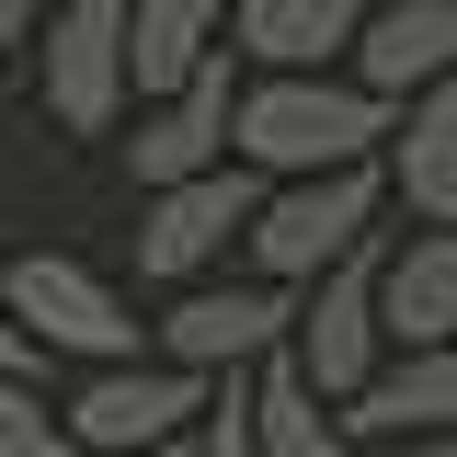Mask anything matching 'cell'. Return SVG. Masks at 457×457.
I'll return each mask as SVG.
<instances>
[{"mask_svg": "<svg viewBox=\"0 0 457 457\" xmlns=\"http://www.w3.org/2000/svg\"><path fill=\"white\" fill-rule=\"evenodd\" d=\"M389 92L366 80H320V69H263L240 104H228V149L252 171H343V161H378L389 149Z\"/></svg>", "mask_w": 457, "mask_h": 457, "instance_id": "6da1fadb", "label": "cell"}, {"mask_svg": "<svg viewBox=\"0 0 457 457\" xmlns=\"http://www.w3.org/2000/svg\"><path fill=\"white\" fill-rule=\"evenodd\" d=\"M366 228H378V171L343 161V171H297L286 195H263L240 240L263 252V275H275V286H309L320 263H343Z\"/></svg>", "mask_w": 457, "mask_h": 457, "instance_id": "7a4b0ae2", "label": "cell"}, {"mask_svg": "<svg viewBox=\"0 0 457 457\" xmlns=\"http://www.w3.org/2000/svg\"><path fill=\"white\" fill-rule=\"evenodd\" d=\"M0 309L46 343V354H92V366H126V354H137L126 297H114L92 263H69V252H23V263L0 275Z\"/></svg>", "mask_w": 457, "mask_h": 457, "instance_id": "3957f363", "label": "cell"}, {"mask_svg": "<svg viewBox=\"0 0 457 457\" xmlns=\"http://www.w3.org/2000/svg\"><path fill=\"white\" fill-rule=\"evenodd\" d=\"M378 263H389V252H378V228H366L343 263L309 275L320 297L286 320V332H297V378H309L320 400H354L366 378H378Z\"/></svg>", "mask_w": 457, "mask_h": 457, "instance_id": "277c9868", "label": "cell"}, {"mask_svg": "<svg viewBox=\"0 0 457 457\" xmlns=\"http://www.w3.org/2000/svg\"><path fill=\"white\" fill-rule=\"evenodd\" d=\"M126 12L137 0H69L46 23V114L69 137H104L126 114Z\"/></svg>", "mask_w": 457, "mask_h": 457, "instance_id": "5b68a950", "label": "cell"}, {"mask_svg": "<svg viewBox=\"0 0 457 457\" xmlns=\"http://www.w3.org/2000/svg\"><path fill=\"white\" fill-rule=\"evenodd\" d=\"M206 400H218V389H206L195 366H104V378L69 400L57 423L104 457V446H161V435H195V411H206Z\"/></svg>", "mask_w": 457, "mask_h": 457, "instance_id": "8992f818", "label": "cell"}, {"mask_svg": "<svg viewBox=\"0 0 457 457\" xmlns=\"http://www.w3.org/2000/svg\"><path fill=\"white\" fill-rule=\"evenodd\" d=\"M263 183L252 161H218V171H183L149 195V228H137V275H195L206 252H228V228H252Z\"/></svg>", "mask_w": 457, "mask_h": 457, "instance_id": "52a82bcc", "label": "cell"}, {"mask_svg": "<svg viewBox=\"0 0 457 457\" xmlns=\"http://www.w3.org/2000/svg\"><path fill=\"white\" fill-rule=\"evenodd\" d=\"M228 104H240V80H228V57H206L195 80H171V92H149V114H137V137H126V171L161 195V183H183V171H218L228 161Z\"/></svg>", "mask_w": 457, "mask_h": 457, "instance_id": "ba28073f", "label": "cell"}, {"mask_svg": "<svg viewBox=\"0 0 457 457\" xmlns=\"http://www.w3.org/2000/svg\"><path fill=\"white\" fill-rule=\"evenodd\" d=\"M286 286L263 275V286H206V297H183L161 320V343H171V366H195V378H218V366H263L286 343Z\"/></svg>", "mask_w": 457, "mask_h": 457, "instance_id": "9c48e42d", "label": "cell"}, {"mask_svg": "<svg viewBox=\"0 0 457 457\" xmlns=\"http://www.w3.org/2000/svg\"><path fill=\"white\" fill-rule=\"evenodd\" d=\"M446 69H457V0H378V12L354 23V80L389 92V104H411V92L446 80Z\"/></svg>", "mask_w": 457, "mask_h": 457, "instance_id": "30bf717a", "label": "cell"}, {"mask_svg": "<svg viewBox=\"0 0 457 457\" xmlns=\"http://www.w3.org/2000/svg\"><path fill=\"white\" fill-rule=\"evenodd\" d=\"M389 183L411 218H457V69L389 114Z\"/></svg>", "mask_w": 457, "mask_h": 457, "instance_id": "8fae6325", "label": "cell"}, {"mask_svg": "<svg viewBox=\"0 0 457 457\" xmlns=\"http://www.w3.org/2000/svg\"><path fill=\"white\" fill-rule=\"evenodd\" d=\"M378 332L457 343V218H423V240L378 263Z\"/></svg>", "mask_w": 457, "mask_h": 457, "instance_id": "7c38bea8", "label": "cell"}, {"mask_svg": "<svg viewBox=\"0 0 457 457\" xmlns=\"http://www.w3.org/2000/svg\"><path fill=\"white\" fill-rule=\"evenodd\" d=\"M366 12L378 0H228V35H240V57H263V69H320V57L354 46Z\"/></svg>", "mask_w": 457, "mask_h": 457, "instance_id": "4fadbf2b", "label": "cell"}, {"mask_svg": "<svg viewBox=\"0 0 457 457\" xmlns=\"http://www.w3.org/2000/svg\"><path fill=\"white\" fill-rule=\"evenodd\" d=\"M343 435H457V343H411V366L366 378Z\"/></svg>", "mask_w": 457, "mask_h": 457, "instance_id": "5bb4252c", "label": "cell"}, {"mask_svg": "<svg viewBox=\"0 0 457 457\" xmlns=\"http://www.w3.org/2000/svg\"><path fill=\"white\" fill-rule=\"evenodd\" d=\"M218 23H228V0H137L126 12V92L149 104L171 80H195L218 57Z\"/></svg>", "mask_w": 457, "mask_h": 457, "instance_id": "9a60e30c", "label": "cell"}, {"mask_svg": "<svg viewBox=\"0 0 457 457\" xmlns=\"http://www.w3.org/2000/svg\"><path fill=\"white\" fill-rule=\"evenodd\" d=\"M252 446L263 457H354V435L320 411V389L297 378V354H263V378H252Z\"/></svg>", "mask_w": 457, "mask_h": 457, "instance_id": "2e32d148", "label": "cell"}, {"mask_svg": "<svg viewBox=\"0 0 457 457\" xmlns=\"http://www.w3.org/2000/svg\"><path fill=\"white\" fill-rule=\"evenodd\" d=\"M0 457H69V423L35 400V378H0Z\"/></svg>", "mask_w": 457, "mask_h": 457, "instance_id": "e0dca14e", "label": "cell"}, {"mask_svg": "<svg viewBox=\"0 0 457 457\" xmlns=\"http://www.w3.org/2000/svg\"><path fill=\"white\" fill-rule=\"evenodd\" d=\"M183 457H263V446H252V389H218V400H206Z\"/></svg>", "mask_w": 457, "mask_h": 457, "instance_id": "ac0fdd59", "label": "cell"}, {"mask_svg": "<svg viewBox=\"0 0 457 457\" xmlns=\"http://www.w3.org/2000/svg\"><path fill=\"white\" fill-rule=\"evenodd\" d=\"M35 354H46V343H35L12 309H0V378H35Z\"/></svg>", "mask_w": 457, "mask_h": 457, "instance_id": "d6986e66", "label": "cell"}, {"mask_svg": "<svg viewBox=\"0 0 457 457\" xmlns=\"http://www.w3.org/2000/svg\"><path fill=\"white\" fill-rule=\"evenodd\" d=\"M23 35H35V0H0V57L23 46Z\"/></svg>", "mask_w": 457, "mask_h": 457, "instance_id": "ffe728a7", "label": "cell"}, {"mask_svg": "<svg viewBox=\"0 0 457 457\" xmlns=\"http://www.w3.org/2000/svg\"><path fill=\"white\" fill-rule=\"evenodd\" d=\"M104 457H183V435H161V446H104Z\"/></svg>", "mask_w": 457, "mask_h": 457, "instance_id": "44dd1931", "label": "cell"}, {"mask_svg": "<svg viewBox=\"0 0 457 457\" xmlns=\"http://www.w3.org/2000/svg\"><path fill=\"white\" fill-rule=\"evenodd\" d=\"M411 457H457V435H411Z\"/></svg>", "mask_w": 457, "mask_h": 457, "instance_id": "7402d4cb", "label": "cell"}]
</instances>
